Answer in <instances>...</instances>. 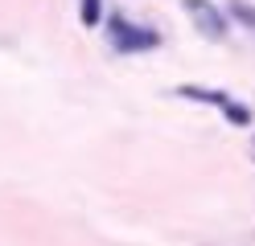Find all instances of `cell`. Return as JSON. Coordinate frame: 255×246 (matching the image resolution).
Wrapping results in <instances>:
<instances>
[{
    "label": "cell",
    "instance_id": "1",
    "mask_svg": "<svg viewBox=\"0 0 255 246\" xmlns=\"http://www.w3.org/2000/svg\"><path fill=\"white\" fill-rule=\"evenodd\" d=\"M185 12H189V21H194V29L202 33V37H227V16H222L210 0H185Z\"/></svg>",
    "mask_w": 255,
    "mask_h": 246
},
{
    "label": "cell",
    "instance_id": "2",
    "mask_svg": "<svg viewBox=\"0 0 255 246\" xmlns=\"http://www.w3.org/2000/svg\"><path fill=\"white\" fill-rule=\"evenodd\" d=\"M111 41H116V49H152L156 33L152 29H136V25H128L124 16H116V21H111Z\"/></svg>",
    "mask_w": 255,
    "mask_h": 246
},
{
    "label": "cell",
    "instance_id": "3",
    "mask_svg": "<svg viewBox=\"0 0 255 246\" xmlns=\"http://www.w3.org/2000/svg\"><path fill=\"white\" fill-rule=\"evenodd\" d=\"M231 12H235V21H243L255 33V4H247V0H231Z\"/></svg>",
    "mask_w": 255,
    "mask_h": 246
},
{
    "label": "cell",
    "instance_id": "4",
    "mask_svg": "<svg viewBox=\"0 0 255 246\" xmlns=\"http://www.w3.org/2000/svg\"><path fill=\"white\" fill-rule=\"evenodd\" d=\"M83 21H87V25L99 21V0H83Z\"/></svg>",
    "mask_w": 255,
    "mask_h": 246
}]
</instances>
